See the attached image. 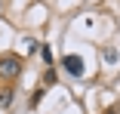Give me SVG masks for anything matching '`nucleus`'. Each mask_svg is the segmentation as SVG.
I'll return each mask as SVG.
<instances>
[{"label":"nucleus","instance_id":"f03ea898","mask_svg":"<svg viewBox=\"0 0 120 114\" xmlns=\"http://www.w3.org/2000/svg\"><path fill=\"white\" fill-rule=\"evenodd\" d=\"M62 68H65L71 77H80V74H83V59H80V56H65Z\"/></svg>","mask_w":120,"mask_h":114},{"label":"nucleus","instance_id":"f257e3e1","mask_svg":"<svg viewBox=\"0 0 120 114\" xmlns=\"http://www.w3.org/2000/svg\"><path fill=\"white\" fill-rule=\"evenodd\" d=\"M22 71V59L19 56H3V59H0V74H3V77H15Z\"/></svg>","mask_w":120,"mask_h":114},{"label":"nucleus","instance_id":"7ed1b4c3","mask_svg":"<svg viewBox=\"0 0 120 114\" xmlns=\"http://www.w3.org/2000/svg\"><path fill=\"white\" fill-rule=\"evenodd\" d=\"M40 59L49 65V62H52V49H49V46H40Z\"/></svg>","mask_w":120,"mask_h":114}]
</instances>
